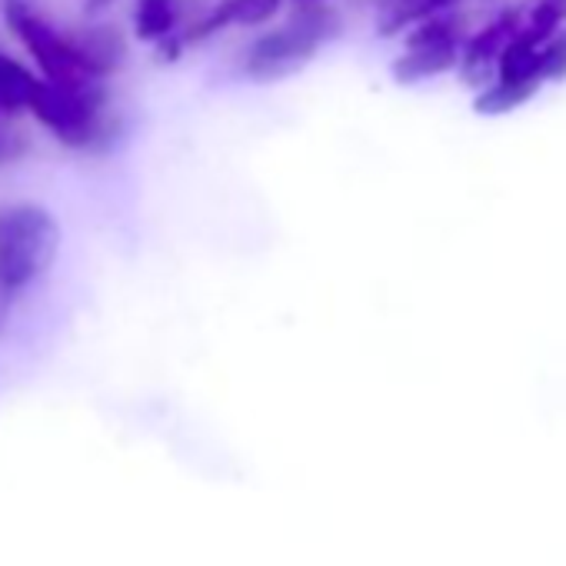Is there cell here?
<instances>
[{
    "mask_svg": "<svg viewBox=\"0 0 566 566\" xmlns=\"http://www.w3.org/2000/svg\"><path fill=\"white\" fill-rule=\"evenodd\" d=\"M177 0H137L134 8V31L140 41L160 44L164 38L177 34Z\"/></svg>",
    "mask_w": 566,
    "mask_h": 566,
    "instance_id": "cell-13",
    "label": "cell"
},
{
    "mask_svg": "<svg viewBox=\"0 0 566 566\" xmlns=\"http://www.w3.org/2000/svg\"><path fill=\"white\" fill-rule=\"evenodd\" d=\"M84 4H87V14H101L114 4V0H84Z\"/></svg>",
    "mask_w": 566,
    "mask_h": 566,
    "instance_id": "cell-18",
    "label": "cell"
},
{
    "mask_svg": "<svg viewBox=\"0 0 566 566\" xmlns=\"http://www.w3.org/2000/svg\"><path fill=\"white\" fill-rule=\"evenodd\" d=\"M31 111L67 147L97 150L117 137L104 81H41Z\"/></svg>",
    "mask_w": 566,
    "mask_h": 566,
    "instance_id": "cell-1",
    "label": "cell"
},
{
    "mask_svg": "<svg viewBox=\"0 0 566 566\" xmlns=\"http://www.w3.org/2000/svg\"><path fill=\"white\" fill-rule=\"evenodd\" d=\"M0 8H4L8 28L21 38V44L31 51V57L38 61V67L44 71L48 81H101V77L87 74L74 38L57 31L34 8V0H0Z\"/></svg>",
    "mask_w": 566,
    "mask_h": 566,
    "instance_id": "cell-3",
    "label": "cell"
},
{
    "mask_svg": "<svg viewBox=\"0 0 566 566\" xmlns=\"http://www.w3.org/2000/svg\"><path fill=\"white\" fill-rule=\"evenodd\" d=\"M291 24L301 28L304 34H311L321 44H331L344 34V18L334 4L327 0H314V4H294L291 11Z\"/></svg>",
    "mask_w": 566,
    "mask_h": 566,
    "instance_id": "cell-12",
    "label": "cell"
},
{
    "mask_svg": "<svg viewBox=\"0 0 566 566\" xmlns=\"http://www.w3.org/2000/svg\"><path fill=\"white\" fill-rule=\"evenodd\" d=\"M38 87H41V77H34L24 64H18L11 54L0 51V114L31 111Z\"/></svg>",
    "mask_w": 566,
    "mask_h": 566,
    "instance_id": "cell-10",
    "label": "cell"
},
{
    "mask_svg": "<svg viewBox=\"0 0 566 566\" xmlns=\"http://www.w3.org/2000/svg\"><path fill=\"white\" fill-rule=\"evenodd\" d=\"M61 250V227L38 203H11L0 210V276L14 291L44 276Z\"/></svg>",
    "mask_w": 566,
    "mask_h": 566,
    "instance_id": "cell-2",
    "label": "cell"
},
{
    "mask_svg": "<svg viewBox=\"0 0 566 566\" xmlns=\"http://www.w3.org/2000/svg\"><path fill=\"white\" fill-rule=\"evenodd\" d=\"M543 84L539 81H493L486 84L483 91H476V101H473V111L480 117H503V114H513L516 107H523L526 101L536 97Z\"/></svg>",
    "mask_w": 566,
    "mask_h": 566,
    "instance_id": "cell-11",
    "label": "cell"
},
{
    "mask_svg": "<svg viewBox=\"0 0 566 566\" xmlns=\"http://www.w3.org/2000/svg\"><path fill=\"white\" fill-rule=\"evenodd\" d=\"M74 44H77V54L87 67V74L94 77H111L124 57H127V41L117 28H107V24H97V28H81V31H71Z\"/></svg>",
    "mask_w": 566,
    "mask_h": 566,
    "instance_id": "cell-8",
    "label": "cell"
},
{
    "mask_svg": "<svg viewBox=\"0 0 566 566\" xmlns=\"http://www.w3.org/2000/svg\"><path fill=\"white\" fill-rule=\"evenodd\" d=\"M460 0H377V31L380 38H397L420 21L453 11Z\"/></svg>",
    "mask_w": 566,
    "mask_h": 566,
    "instance_id": "cell-9",
    "label": "cell"
},
{
    "mask_svg": "<svg viewBox=\"0 0 566 566\" xmlns=\"http://www.w3.org/2000/svg\"><path fill=\"white\" fill-rule=\"evenodd\" d=\"M460 54H463V41H440V44L407 48L390 64V74H394L397 84H420V81H430V77H440V74L460 67Z\"/></svg>",
    "mask_w": 566,
    "mask_h": 566,
    "instance_id": "cell-7",
    "label": "cell"
},
{
    "mask_svg": "<svg viewBox=\"0 0 566 566\" xmlns=\"http://www.w3.org/2000/svg\"><path fill=\"white\" fill-rule=\"evenodd\" d=\"M566 24V0H539L530 21L523 24V34H530L536 44H546L556 31Z\"/></svg>",
    "mask_w": 566,
    "mask_h": 566,
    "instance_id": "cell-14",
    "label": "cell"
},
{
    "mask_svg": "<svg viewBox=\"0 0 566 566\" xmlns=\"http://www.w3.org/2000/svg\"><path fill=\"white\" fill-rule=\"evenodd\" d=\"M324 44L314 41L311 34H304L301 28H294L291 21L283 28H273L266 34H260L256 41H250V48L240 54V74L260 84L280 81V77H291L297 71H304L317 51Z\"/></svg>",
    "mask_w": 566,
    "mask_h": 566,
    "instance_id": "cell-4",
    "label": "cell"
},
{
    "mask_svg": "<svg viewBox=\"0 0 566 566\" xmlns=\"http://www.w3.org/2000/svg\"><path fill=\"white\" fill-rule=\"evenodd\" d=\"M28 154V137L0 120V164H11Z\"/></svg>",
    "mask_w": 566,
    "mask_h": 566,
    "instance_id": "cell-16",
    "label": "cell"
},
{
    "mask_svg": "<svg viewBox=\"0 0 566 566\" xmlns=\"http://www.w3.org/2000/svg\"><path fill=\"white\" fill-rule=\"evenodd\" d=\"M14 287H11V283L4 280V276H0V337H4L8 334V324H11V311H14Z\"/></svg>",
    "mask_w": 566,
    "mask_h": 566,
    "instance_id": "cell-17",
    "label": "cell"
},
{
    "mask_svg": "<svg viewBox=\"0 0 566 566\" xmlns=\"http://www.w3.org/2000/svg\"><path fill=\"white\" fill-rule=\"evenodd\" d=\"M523 28V11L516 8H506L500 11L480 34H473L467 44H463V54H460V77L467 87L473 91H483L490 84V77L496 74L500 67V54L506 51V44L516 38V31Z\"/></svg>",
    "mask_w": 566,
    "mask_h": 566,
    "instance_id": "cell-5",
    "label": "cell"
},
{
    "mask_svg": "<svg viewBox=\"0 0 566 566\" xmlns=\"http://www.w3.org/2000/svg\"><path fill=\"white\" fill-rule=\"evenodd\" d=\"M543 81H566V31L543 44Z\"/></svg>",
    "mask_w": 566,
    "mask_h": 566,
    "instance_id": "cell-15",
    "label": "cell"
},
{
    "mask_svg": "<svg viewBox=\"0 0 566 566\" xmlns=\"http://www.w3.org/2000/svg\"><path fill=\"white\" fill-rule=\"evenodd\" d=\"M280 4H283V0H220V4L210 14H203L197 24H190L184 31V41L187 44L210 41L213 34H220L230 24H243V28L270 24L280 14Z\"/></svg>",
    "mask_w": 566,
    "mask_h": 566,
    "instance_id": "cell-6",
    "label": "cell"
}]
</instances>
